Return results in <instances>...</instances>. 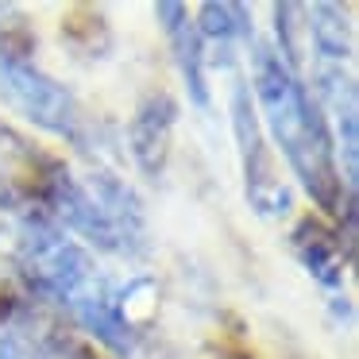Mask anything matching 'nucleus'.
<instances>
[{
	"label": "nucleus",
	"instance_id": "obj_9",
	"mask_svg": "<svg viewBox=\"0 0 359 359\" xmlns=\"http://www.w3.org/2000/svg\"><path fill=\"white\" fill-rule=\"evenodd\" d=\"M243 16L248 12L240 4H201V20L194 27H197V35H209L217 43H232L236 35L251 32V24Z\"/></svg>",
	"mask_w": 359,
	"mask_h": 359
},
{
	"label": "nucleus",
	"instance_id": "obj_5",
	"mask_svg": "<svg viewBox=\"0 0 359 359\" xmlns=\"http://www.w3.org/2000/svg\"><path fill=\"white\" fill-rule=\"evenodd\" d=\"M174 120H178V104L166 93H155L140 104V112L132 116V128H128V140H132V155L135 163L143 166V174H163L166 155H170V132Z\"/></svg>",
	"mask_w": 359,
	"mask_h": 359
},
{
	"label": "nucleus",
	"instance_id": "obj_8",
	"mask_svg": "<svg viewBox=\"0 0 359 359\" xmlns=\"http://www.w3.org/2000/svg\"><path fill=\"white\" fill-rule=\"evenodd\" d=\"M305 32L313 35V47H317L320 62H348L351 58V27L348 20H340L336 4H313L305 12Z\"/></svg>",
	"mask_w": 359,
	"mask_h": 359
},
{
	"label": "nucleus",
	"instance_id": "obj_1",
	"mask_svg": "<svg viewBox=\"0 0 359 359\" xmlns=\"http://www.w3.org/2000/svg\"><path fill=\"white\" fill-rule=\"evenodd\" d=\"M251 86H255V101L263 109V124L271 128L274 143L302 178V186L313 194L317 205L340 209V166H336L325 116L309 101L297 74L266 43L251 50Z\"/></svg>",
	"mask_w": 359,
	"mask_h": 359
},
{
	"label": "nucleus",
	"instance_id": "obj_6",
	"mask_svg": "<svg viewBox=\"0 0 359 359\" xmlns=\"http://www.w3.org/2000/svg\"><path fill=\"white\" fill-rule=\"evenodd\" d=\"M158 16H163V27L174 43V55H178V66L186 74V86L194 93V101L209 104V89H205V70H201V35H197L194 20H189L186 4H158Z\"/></svg>",
	"mask_w": 359,
	"mask_h": 359
},
{
	"label": "nucleus",
	"instance_id": "obj_4",
	"mask_svg": "<svg viewBox=\"0 0 359 359\" xmlns=\"http://www.w3.org/2000/svg\"><path fill=\"white\" fill-rule=\"evenodd\" d=\"M232 128H236V140H240L248 201L255 205L263 217H282V212L290 209V189H286V182H282L278 166H274L271 147L263 143V124H259V112H255V104H251V97L243 86L232 89Z\"/></svg>",
	"mask_w": 359,
	"mask_h": 359
},
{
	"label": "nucleus",
	"instance_id": "obj_2",
	"mask_svg": "<svg viewBox=\"0 0 359 359\" xmlns=\"http://www.w3.org/2000/svg\"><path fill=\"white\" fill-rule=\"evenodd\" d=\"M20 266L43 294H55L62 302H74L97 278L86 248H78L62 228L39 220H32L20 236Z\"/></svg>",
	"mask_w": 359,
	"mask_h": 359
},
{
	"label": "nucleus",
	"instance_id": "obj_3",
	"mask_svg": "<svg viewBox=\"0 0 359 359\" xmlns=\"http://www.w3.org/2000/svg\"><path fill=\"white\" fill-rule=\"evenodd\" d=\"M0 89L32 124L47 128L55 135H66V140L81 135V112L70 89L47 78L27 55H0Z\"/></svg>",
	"mask_w": 359,
	"mask_h": 359
},
{
	"label": "nucleus",
	"instance_id": "obj_7",
	"mask_svg": "<svg viewBox=\"0 0 359 359\" xmlns=\"http://www.w3.org/2000/svg\"><path fill=\"white\" fill-rule=\"evenodd\" d=\"M294 251H297V259L305 263V271H309L320 286H328V290L344 286L340 248H336L332 232H325L317 220H302V228H297V236H294Z\"/></svg>",
	"mask_w": 359,
	"mask_h": 359
}]
</instances>
